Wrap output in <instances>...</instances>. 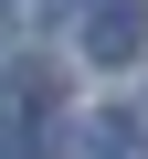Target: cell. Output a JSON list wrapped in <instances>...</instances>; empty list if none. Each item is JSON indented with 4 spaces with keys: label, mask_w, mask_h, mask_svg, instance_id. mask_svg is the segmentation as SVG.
I'll return each instance as SVG.
<instances>
[{
    "label": "cell",
    "mask_w": 148,
    "mask_h": 159,
    "mask_svg": "<svg viewBox=\"0 0 148 159\" xmlns=\"http://www.w3.org/2000/svg\"><path fill=\"white\" fill-rule=\"evenodd\" d=\"M148 43V0H85V53L95 64H137Z\"/></svg>",
    "instance_id": "6da1fadb"
},
{
    "label": "cell",
    "mask_w": 148,
    "mask_h": 159,
    "mask_svg": "<svg viewBox=\"0 0 148 159\" xmlns=\"http://www.w3.org/2000/svg\"><path fill=\"white\" fill-rule=\"evenodd\" d=\"M32 148V96H0V159Z\"/></svg>",
    "instance_id": "7a4b0ae2"
},
{
    "label": "cell",
    "mask_w": 148,
    "mask_h": 159,
    "mask_svg": "<svg viewBox=\"0 0 148 159\" xmlns=\"http://www.w3.org/2000/svg\"><path fill=\"white\" fill-rule=\"evenodd\" d=\"M42 11H74V21H85V0H42Z\"/></svg>",
    "instance_id": "3957f363"
},
{
    "label": "cell",
    "mask_w": 148,
    "mask_h": 159,
    "mask_svg": "<svg viewBox=\"0 0 148 159\" xmlns=\"http://www.w3.org/2000/svg\"><path fill=\"white\" fill-rule=\"evenodd\" d=\"M11 11H21V0H0V32H11Z\"/></svg>",
    "instance_id": "277c9868"
}]
</instances>
